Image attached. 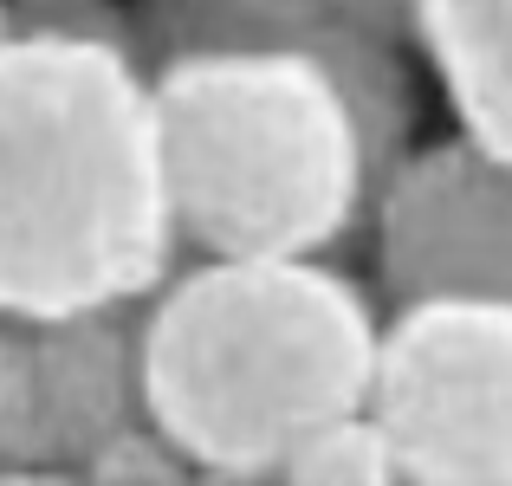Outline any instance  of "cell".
Here are the masks:
<instances>
[{"mask_svg": "<svg viewBox=\"0 0 512 486\" xmlns=\"http://www.w3.org/2000/svg\"><path fill=\"white\" fill-rule=\"evenodd\" d=\"M182 247L150 65L65 26H0V324L150 299Z\"/></svg>", "mask_w": 512, "mask_h": 486, "instance_id": "6da1fadb", "label": "cell"}, {"mask_svg": "<svg viewBox=\"0 0 512 486\" xmlns=\"http://www.w3.org/2000/svg\"><path fill=\"white\" fill-rule=\"evenodd\" d=\"M370 240L389 299H512V156L467 130L409 150L376 182Z\"/></svg>", "mask_w": 512, "mask_h": 486, "instance_id": "5b68a950", "label": "cell"}, {"mask_svg": "<svg viewBox=\"0 0 512 486\" xmlns=\"http://www.w3.org/2000/svg\"><path fill=\"white\" fill-rule=\"evenodd\" d=\"M0 26H7V0H0Z\"/></svg>", "mask_w": 512, "mask_h": 486, "instance_id": "9c48e42d", "label": "cell"}, {"mask_svg": "<svg viewBox=\"0 0 512 486\" xmlns=\"http://www.w3.org/2000/svg\"><path fill=\"white\" fill-rule=\"evenodd\" d=\"M370 415L402 480L512 486V299H396L376 344Z\"/></svg>", "mask_w": 512, "mask_h": 486, "instance_id": "277c9868", "label": "cell"}, {"mask_svg": "<svg viewBox=\"0 0 512 486\" xmlns=\"http://www.w3.org/2000/svg\"><path fill=\"white\" fill-rule=\"evenodd\" d=\"M143 65L195 46H286L312 52L344 78L376 150V182L415 150V85L402 39L383 33L357 0H137L130 13Z\"/></svg>", "mask_w": 512, "mask_h": 486, "instance_id": "8992f818", "label": "cell"}, {"mask_svg": "<svg viewBox=\"0 0 512 486\" xmlns=\"http://www.w3.org/2000/svg\"><path fill=\"white\" fill-rule=\"evenodd\" d=\"M279 480H318V486H383V480H402V461L389 448L383 422L370 409L344 415V422L318 428L299 454L286 461Z\"/></svg>", "mask_w": 512, "mask_h": 486, "instance_id": "ba28073f", "label": "cell"}, {"mask_svg": "<svg viewBox=\"0 0 512 486\" xmlns=\"http://www.w3.org/2000/svg\"><path fill=\"white\" fill-rule=\"evenodd\" d=\"M175 234L195 253H331L376 201L344 78L286 46H195L150 65Z\"/></svg>", "mask_w": 512, "mask_h": 486, "instance_id": "3957f363", "label": "cell"}, {"mask_svg": "<svg viewBox=\"0 0 512 486\" xmlns=\"http://www.w3.org/2000/svg\"><path fill=\"white\" fill-rule=\"evenodd\" d=\"M370 292L325 253H201L150 292L137 402L169 454L201 474H286V461L376 383Z\"/></svg>", "mask_w": 512, "mask_h": 486, "instance_id": "7a4b0ae2", "label": "cell"}, {"mask_svg": "<svg viewBox=\"0 0 512 486\" xmlns=\"http://www.w3.org/2000/svg\"><path fill=\"white\" fill-rule=\"evenodd\" d=\"M409 39L454 124L512 156V0H409Z\"/></svg>", "mask_w": 512, "mask_h": 486, "instance_id": "52a82bcc", "label": "cell"}]
</instances>
